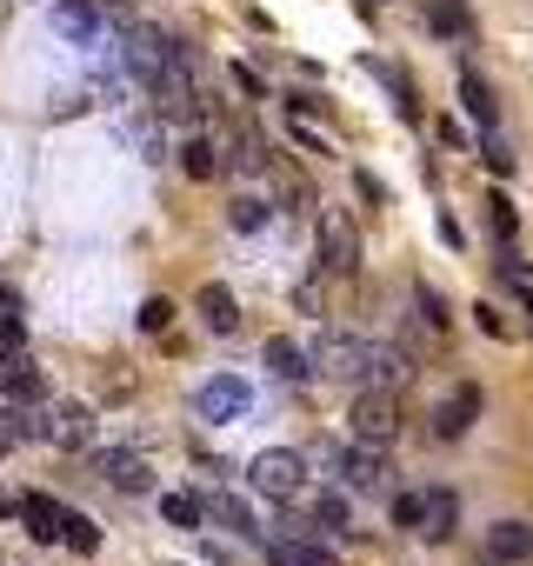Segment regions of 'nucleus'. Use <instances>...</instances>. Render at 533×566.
<instances>
[{
	"label": "nucleus",
	"mask_w": 533,
	"mask_h": 566,
	"mask_svg": "<svg viewBox=\"0 0 533 566\" xmlns=\"http://www.w3.org/2000/svg\"><path fill=\"white\" fill-rule=\"evenodd\" d=\"M314 460H327L347 493H387V473H394V467H387V447H367V440H354V447H321Z\"/></svg>",
	"instance_id": "1"
},
{
	"label": "nucleus",
	"mask_w": 533,
	"mask_h": 566,
	"mask_svg": "<svg viewBox=\"0 0 533 566\" xmlns=\"http://www.w3.org/2000/svg\"><path fill=\"white\" fill-rule=\"evenodd\" d=\"M301 480H307V460L294 447H266L247 460V486L266 493V500H301Z\"/></svg>",
	"instance_id": "2"
},
{
	"label": "nucleus",
	"mask_w": 533,
	"mask_h": 566,
	"mask_svg": "<svg viewBox=\"0 0 533 566\" xmlns=\"http://www.w3.org/2000/svg\"><path fill=\"white\" fill-rule=\"evenodd\" d=\"M314 233H321V273H354L360 266V233H354L347 207H321Z\"/></svg>",
	"instance_id": "3"
},
{
	"label": "nucleus",
	"mask_w": 533,
	"mask_h": 566,
	"mask_svg": "<svg viewBox=\"0 0 533 566\" xmlns=\"http://www.w3.org/2000/svg\"><path fill=\"white\" fill-rule=\"evenodd\" d=\"M347 433H354V440H367V447H394V433H400V407H394V394L360 387V394H354V407H347Z\"/></svg>",
	"instance_id": "4"
},
{
	"label": "nucleus",
	"mask_w": 533,
	"mask_h": 566,
	"mask_svg": "<svg viewBox=\"0 0 533 566\" xmlns=\"http://www.w3.org/2000/svg\"><path fill=\"white\" fill-rule=\"evenodd\" d=\"M367 347H374V340H360V334H321L314 367L334 374V380H347V387L360 394V387H367Z\"/></svg>",
	"instance_id": "5"
},
{
	"label": "nucleus",
	"mask_w": 533,
	"mask_h": 566,
	"mask_svg": "<svg viewBox=\"0 0 533 566\" xmlns=\"http://www.w3.org/2000/svg\"><path fill=\"white\" fill-rule=\"evenodd\" d=\"M247 407H253V394H247V380H240V374H213V380H200V394H194V413H200V420H213V427L247 420Z\"/></svg>",
	"instance_id": "6"
},
{
	"label": "nucleus",
	"mask_w": 533,
	"mask_h": 566,
	"mask_svg": "<svg viewBox=\"0 0 533 566\" xmlns=\"http://www.w3.org/2000/svg\"><path fill=\"white\" fill-rule=\"evenodd\" d=\"M94 473H101L114 493H154V467H147L134 447H94Z\"/></svg>",
	"instance_id": "7"
},
{
	"label": "nucleus",
	"mask_w": 533,
	"mask_h": 566,
	"mask_svg": "<svg viewBox=\"0 0 533 566\" xmlns=\"http://www.w3.org/2000/svg\"><path fill=\"white\" fill-rule=\"evenodd\" d=\"M260 360H266V367H274V374H281L288 387H307V380L321 374V367H314V347H301L294 334H274V340H266V347H260Z\"/></svg>",
	"instance_id": "8"
},
{
	"label": "nucleus",
	"mask_w": 533,
	"mask_h": 566,
	"mask_svg": "<svg viewBox=\"0 0 533 566\" xmlns=\"http://www.w3.org/2000/svg\"><path fill=\"white\" fill-rule=\"evenodd\" d=\"M487 559L493 566H526L533 559V520H493L487 526Z\"/></svg>",
	"instance_id": "9"
},
{
	"label": "nucleus",
	"mask_w": 533,
	"mask_h": 566,
	"mask_svg": "<svg viewBox=\"0 0 533 566\" xmlns=\"http://www.w3.org/2000/svg\"><path fill=\"white\" fill-rule=\"evenodd\" d=\"M48 440H54V447H67V453L94 447V413H87L81 400H61V407L48 413Z\"/></svg>",
	"instance_id": "10"
},
{
	"label": "nucleus",
	"mask_w": 533,
	"mask_h": 566,
	"mask_svg": "<svg viewBox=\"0 0 533 566\" xmlns=\"http://www.w3.org/2000/svg\"><path fill=\"white\" fill-rule=\"evenodd\" d=\"M54 28L81 48H94L101 41V0H54Z\"/></svg>",
	"instance_id": "11"
},
{
	"label": "nucleus",
	"mask_w": 533,
	"mask_h": 566,
	"mask_svg": "<svg viewBox=\"0 0 533 566\" xmlns=\"http://www.w3.org/2000/svg\"><path fill=\"white\" fill-rule=\"evenodd\" d=\"M400 380H414V354H400V347H387V340H374V347H367V387H380V394H394Z\"/></svg>",
	"instance_id": "12"
},
{
	"label": "nucleus",
	"mask_w": 533,
	"mask_h": 566,
	"mask_svg": "<svg viewBox=\"0 0 533 566\" xmlns=\"http://www.w3.org/2000/svg\"><path fill=\"white\" fill-rule=\"evenodd\" d=\"M0 394L21 400V407H34V400H48V380H41V367H34V360L8 354V360H0Z\"/></svg>",
	"instance_id": "13"
},
{
	"label": "nucleus",
	"mask_w": 533,
	"mask_h": 566,
	"mask_svg": "<svg viewBox=\"0 0 533 566\" xmlns=\"http://www.w3.org/2000/svg\"><path fill=\"white\" fill-rule=\"evenodd\" d=\"M200 321H207V334H240V301H233V287H220V280H207L200 287Z\"/></svg>",
	"instance_id": "14"
},
{
	"label": "nucleus",
	"mask_w": 533,
	"mask_h": 566,
	"mask_svg": "<svg viewBox=\"0 0 533 566\" xmlns=\"http://www.w3.org/2000/svg\"><path fill=\"white\" fill-rule=\"evenodd\" d=\"M453 87H460V107H467V120H473L480 134H487V127H500V101H493V87H487L473 67H460V81H453Z\"/></svg>",
	"instance_id": "15"
},
{
	"label": "nucleus",
	"mask_w": 533,
	"mask_h": 566,
	"mask_svg": "<svg viewBox=\"0 0 533 566\" xmlns=\"http://www.w3.org/2000/svg\"><path fill=\"white\" fill-rule=\"evenodd\" d=\"M473 413H480V387H460L453 400L433 407V440H460V433L473 427Z\"/></svg>",
	"instance_id": "16"
},
{
	"label": "nucleus",
	"mask_w": 533,
	"mask_h": 566,
	"mask_svg": "<svg viewBox=\"0 0 533 566\" xmlns=\"http://www.w3.org/2000/svg\"><path fill=\"white\" fill-rule=\"evenodd\" d=\"M200 506H207V520L233 526L240 539H260V520H253V506H247L240 493H200Z\"/></svg>",
	"instance_id": "17"
},
{
	"label": "nucleus",
	"mask_w": 533,
	"mask_h": 566,
	"mask_svg": "<svg viewBox=\"0 0 533 566\" xmlns=\"http://www.w3.org/2000/svg\"><path fill=\"white\" fill-rule=\"evenodd\" d=\"M367 74H374V81L387 87V101H394V114H400V120L414 127V120H420V101H414V81H407L400 67H387V61H374V54H367Z\"/></svg>",
	"instance_id": "18"
},
{
	"label": "nucleus",
	"mask_w": 533,
	"mask_h": 566,
	"mask_svg": "<svg viewBox=\"0 0 533 566\" xmlns=\"http://www.w3.org/2000/svg\"><path fill=\"white\" fill-rule=\"evenodd\" d=\"M61 513H67V506H61L54 493H28V500H21V520H28V533H34L41 546L61 539Z\"/></svg>",
	"instance_id": "19"
},
{
	"label": "nucleus",
	"mask_w": 533,
	"mask_h": 566,
	"mask_svg": "<svg viewBox=\"0 0 533 566\" xmlns=\"http://www.w3.org/2000/svg\"><path fill=\"white\" fill-rule=\"evenodd\" d=\"M453 526H460V493H453V486H433V493H427L420 539H453Z\"/></svg>",
	"instance_id": "20"
},
{
	"label": "nucleus",
	"mask_w": 533,
	"mask_h": 566,
	"mask_svg": "<svg viewBox=\"0 0 533 566\" xmlns=\"http://www.w3.org/2000/svg\"><path fill=\"white\" fill-rule=\"evenodd\" d=\"M266 566H341L321 539H274L266 546Z\"/></svg>",
	"instance_id": "21"
},
{
	"label": "nucleus",
	"mask_w": 533,
	"mask_h": 566,
	"mask_svg": "<svg viewBox=\"0 0 533 566\" xmlns=\"http://www.w3.org/2000/svg\"><path fill=\"white\" fill-rule=\"evenodd\" d=\"M174 154H180V174H187V180H213V174H220V147H213L207 134H187Z\"/></svg>",
	"instance_id": "22"
},
{
	"label": "nucleus",
	"mask_w": 533,
	"mask_h": 566,
	"mask_svg": "<svg viewBox=\"0 0 533 566\" xmlns=\"http://www.w3.org/2000/svg\"><path fill=\"white\" fill-rule=\"evenodd\" d=\"M427 28H433L440 41H467V34H473L467 0H427Z\"/></svg>",
	"instance_id": "23"
},
{
	"label": "nucleus",
	"mask_w": 533,
	"mask_h": 566,
	"mask_svg": "<svg viewBox=\"0 0 533 566\" xmlns=\"http://www.w3.org/2000/svg\"><path fill=\"white\" fill-rule=\"evenodd\" d=\"M266 213H274V207H266L260 193H233V207H227V227H233V233H260V227H266Z\"/></svg>",
	"instance_id": "24"
},
{
	"label": "nucleus",
	"mask_w": 533,
	"mask_h": 566,
	"mask_svg": "<svg viewBox=\"0 0 533 566\" xmlns=\"http://www.w3.org/2000/svg\"><path fill=\"white\" fill-rule=\"evenodd\" d=\"M160 520L180 526V533H194V526L207 520V506H200V493H167V500H160Z\"/></svg>",
	"instance_id": "25"
},
{
	"label": "nucleus",
	"mask_w": 533,
	"mask_h": 566,
	"mask_svg": "<svg viewBox=\"0 0 533 566\" xmlns=\"http://www.w3.org/2000/svg\"><path fill=\"white\" fill-rule=\"evenodd\" d=\"M61 539H67L74 553H101V526H94L87 513H61Z\"/></svg>",
	"instance_id": "26"
},
{
	"label": "nucleus",
	"mask_w": 533,
	"mask_h": 566,
	"mask_svg": "<svg viewBox=\"0 0 533 566\" xmlns=\"http://www.w3.org/2000/svg\"><path fill=\"white\" fill-rule=\"evenodd\" d=\"M480 160H487V174H500V180L513 174V147L500 140V127H487V134H480Z\"/></svg>",
	"instance_id": "27"
},
{
	"label": "nucleus",
	"mask_w": 533,
	"mask_h": 566,
	"mask_svg": "<svg viewBox=\"0 0 533 566\" xmlns=\"http://www.w3.org/2000/svg\"><path fill=\"white\" fill-rule=\"evenodd\" d=\"M227 167H240V174H260V167H266V147H260L253 134H240V140L227 147Z\"/></svg>",
	"instance_id": "28"
},
{
	"label": "nucleus",
	"mask_w": 533,
	"mask_h": 566,
	"mask_svg": "<svg viewBox=\"0 0 533 566\" xmlns=\"http://www.w3.org/2000/svg\"><path fill=\"white\" fill-rule=\"evenodd\" d=\"M134 327H140V334H167V327H174V301H160V294H154V301H140Z\"/></svg>",
	"instance_id": "29"
},
{
	"label": "nucleus",
	"mask_w": 533,
	"mask_h": 566,
	"mask_svg": "<svg viewBox=\"0 0 533 566\" xmlns=\"http://www.w3.org/2000/svg\"><path fill=\"white\" fill-rule=\"evenodd\" d=\"M487 227H493V240H513L520 213H513V200H506V193H493V200H487Z\"/></svg>",
	"instance_id": "30"
},
{
	"label": "nucleus",
	"mask_w": 533,
	"mask_h": 566,
	"mask_svg": "<svg viewBox=\"0 0 533 566\" xmlns=\"http://www.w3.org/2000/svg\"><path fill=\"white\" fill-rule=\"evenodd\" d=\"M420 520H427V493H394V526L420 533Z\"/></svg>",
	"instance_id": "31"
},
{
	"label": "nucleus",
	"mask_w": 533,
	"mask_h": 566,
	"mask_svg": "<svg viewBox=\"0 0 533 566\" xmlns=\"http://www.w3.org/2000/svg\"><path fill=\"white\" fill-rule=\"evenodd\" d=\"M314 513H321V526H327V533H354V513H347V500H341V493H321V506H314Z\"/></svg>",
	"instance_id": "32"
},
{
	"label": "nucleus",
	"mask_w": 533,
	"mask_h": 566,
	"mask_svg": "<svg viewBox=\"0 0 533 566\" xmlns=\"http://www.w3.org/2000/svg\"><path fill=\"white\" fill-rule=\"evenodd\" d=\"M28 347V321L21 314H0V354H21Z\"/></svg>",
	"instance_id": "33"
},
{
	"label": "nucleus",
	"mask_w": 533,
	"mask_h": 566,
	"mask_svg": "<svg viewBox=\"0 0 533 566\" xmlns=\"http://www.w3.org/2000/svg\"><path fill=\"white\" fill-rule=\"evenodd\" d=\"M227 74H233V87H240V94H247V101H266V81H260V74H253V67H247V61H233V67H227Z\"/></svg>",
	"instance_id": "34"
},
{
	"label": "nucleus",
	"mask_w": 533,
	"mask_h": 566,
	"mask_svg": "<svg viewBox=\"0 0 533 566\" xmlns=\"http://www.w3.org/2000/svg\"><path fill=\"white\" fill-rule=\"evenodd\" d=\"M294 140H301L307 154H334V140H327V134H321L314 120H301V114H294Z\"/></svg>",
	"instance_id": "35"
},
{
	"label": "nucleus",
	"mask_w": 533,
	"mask_h": 566,
	"mask_svg": "<svg viewBox=\"0 0 533 566\" xmlns=\"http://www.w3.org/2000/svg\"><path fill=\"white\" fill-rule=\"evenodd\" d=\"M414 301L427 307V321H433V327H447V321H453V314H447V301H440V294L427 287V280H420V287H414Z\"/></svg>",
	"instance_id": "36"
},
{
	"label": "nucleus",
	"mask_w": 533,
	"mask_h": 566,
	"mask_svg": "<svg viewBox=\"0 0 533 566\" xmlns=\"http://www.w3.org/2000/svg\"><path fill=\"white\" fill-rule=\"evenodd\" d=\"M134 140H140V160H167V154H160V127H154V120H134Z\"/></svg>",
	"instance_id": "37"
},
{
	"label": "nucleus",
	"mask_w": 533,
	"mask_h": 566,
	"mask_svg": "<svg viewBox=\"0 0 533 566\" xmlns=\"http://www.w3.org/2000/svg\"><path fill=\"white\" fill-rule=\"evenodd\" d=\"M433 140H440V147H460V154H467V127H460V114H447V120L433 127Z\"/></svg>",
	"instance_id": "38"
},
{
	"label": "nucleus",
	"mask_w": 533,
	"mask_h": 566,
	"mask_svg": "<svg viewBox=\"0 0 533 566\" xmlns=\"http://www.w3.org/2000/svg\"><path fill=\"white\" fill-rule=\"evenodd\" d=\"M473 321H480V334H487V340H506V321H500V307H487V301H480V307H473Z\"/></svg>",
	"instance_id": "39"
},
{
	"label": "nucleus",
	"mask_w": 533,
	"mask_h": 566,
	"mask_svg": "<svg viewBox=\"0 0 533 566\" xmlns=\"http://www.w3.org/2000/svg\"><path fill=\"white\" fill-rule=\"evenodd\" d=\"M288 114H327V94H301V87H294V94H288Z\"/></svg>",
	"instance_id": "40"
},
{
	"label": "nucleus",
	"mask_w": 533,
	"mask_h": 566,
	"mask_svg": "<svg viewBox=\"0 0 533 566\" xmlns=\"http://www.w3.org/2000/svg\"><path fill=\"white\" fill-rule=\"evenodd\" d=\"M281 207H288V213H301V220H307V213H321V207H314V193H307V187H288V193H281Z\"/></svg>",
	"instance_id": "41"
},
{
	"label": "nucleus",
	"mask_w": 533,
	"mask_h": 566,
	"mask_svg": "<svg viewBox=\"0 0 533 566\" xmlns=\"http://www.w3.org/2000/svg\"><path fill=\"white\" fill-rule=\"evenodd\" d=\"M294 307H307V314H321V280H307V287H294Z\"/></svg>",
	"instance_id": "42"
},
{
	"label": "nucleus",
	"mask_w": 533,
	"mask_h": 566,
	"mask_svg": "<svg viewBox=\"0 0 533 566\" xmlns=\"http://www.w3.org/2000/svg\"><path fill=\"white\" fill-rule=\"evenodd\" d=\"M433 233H440L447 247H460V220H453V213H440V220H433Z\"/></svg>",
	"instance_id": "43"
},
{
	"label": "nucleus",
	"mask_w": 533,
	"mask_h": 566,
	"mask_svg": "<svg viewBox=\"0 0 533 566\" xmlns=\"http://www.w3.org/2000/svg\"><path fill=\"white\" fill-rule=\"evenodd\" d=\"M0 513H14V500H8V493H0Z\"/></svg>",
	"instance_id": "44"
},
{
	"label": "nucleus",
	"mask_w": 533,
	"mask_h": 566,
	"mask_svg": "<svg viewBox=\"0 0 533 566\" xmlns=\"http://www.w3.org/2000/svg\"><path fill=\"white\" fill-rule=\"evenodd\" d=\"M360 8H387V0H360Z\"/></svg>",
	"instance_id": "45"
}]
</instances>
